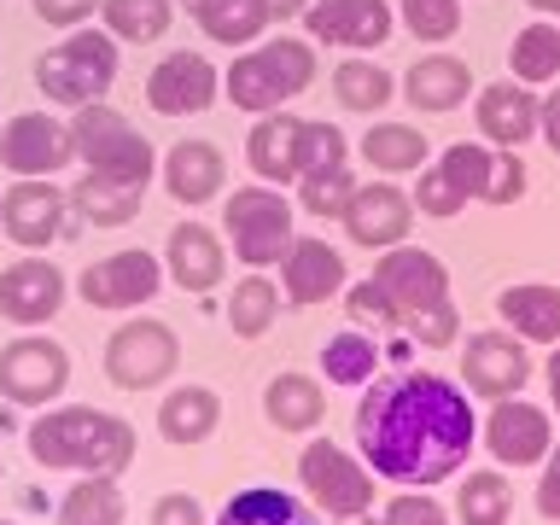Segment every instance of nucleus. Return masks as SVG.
I'll list each match as a JSON object with an SVG mask.
<instances>
[{"label": "nucleus", "mask_w": 560, "mask_h": 525, "mask_svg": "<svg viewBox=\"0 0 560 525\" xmlns=\"http://www.w3.org/2000/svg\"><path fill=\"white\" fill-rule=\"evenodd\" d=\"M357 444L362 462L402 490H432L455 479L472 455V409L467 392L444 374H397L374 380L357 402Z\"/></svg>", "instance_id": "1"}, {"label": "nucleus", "mask_w": 560, "mask_h": 525, "mask_svg": "<svg viewBox=\"0 0 560 525\" xmlns=\"http://www.w3.org/2000/svg\"><path fill=\"white\" fill-rule=\"evenodd\" d=\"M24 444L35 467H52V472H105V479H117L135 462V427L112 409H94V402L42 409V420H30Z\"/></svg>", "instance_id": "2"}, {"label": "nucleus", "mask_w": 560, "mask_h": 525, "mask_svg": "<svg viewBox=\"0 0 560 525\" xmlns=\"http://www.w3.org/2000/svg\"><path fill=\"white\" fill-rule=\"evenodd\" d=\"M315 82V47L298 35H275L262 47H245L234 65L222 70V100H234L240 112H280L287 100H298Z\"/></svg>", "instance_id": "3"}, {"label": "nucleus", "mask_w": 560, "mask_h": 525, "mask_svg": "<svg viewBox=\"0 0 560 525\" xmlns=\"http://www.w3.org/2000/svg\"><path fill=\"white\" fill-rule=\"evenodd\" d=\"M117 82V42L105 30H70L59 47H47L42 59H35V88L52 100V105H94L112 94Z\"/></svg>", "instance_id": "4"}, {"label": "nucleus", "mask_w": 560, "mask_h": 525, "mask_svg": "<svg viewBox=\"0 0 560 525\" xmlns=\"http://www.w3.org/2000/svg\"><path fill=\"white\" fill-rule=\"evenodd\" d=\"M70 140H77V158L94 175H117V182H152L158 158H152V140L135 129L129 117L117 112V105H77V117H70Z\"/></svg>", "instance_id": "5"}, {"label": "nucleus", "mask_w": 560, "mask_h": 525, "mask_svg": "<svg viewBox=\"0 0 560 525\" xmlns=\"http://www.w3.org/2000/svg\"><path fill=\"white\" fill-rule=\"evenodd\" d=\"M222 234L234 240V257L245 269H269V262L287 257L292 234V205L280 187H234V199L222 205Z\"/></svg>", "instance_id": "6"}, {"label": "nucleus", "mask_w": 560, "mask_h": 525, "mask_svg": "<svg viewBox=\"0 0 560 525\" xmlns=\"http://www.w3.org/2000/svg\"><path fill=\"white\" fill-rule=\"evenodd\" d=\"M175 368H182V339L158 315H135L105 339V380L117 392H158Z\"/></svg>", "instance_id": "7"}, {"label": "nucleus", "mask_w": 560, "mask_h": 525, "mask_svg": "<svg viewBox=\"0 0 560 525\" xmlns=\"http://www.w3.org/2000/svg\"><path fill=\"white\" fill-rule=\"evenodd\" d=\"M298 479H304L310 508H322L332 520H357L374 508V472H368L350 450H339L332 438H315L298 455Z\"/></svg>", "instance_id": "8"}, {"label": "nucleus", "mask_w": 560, "mask_h": 525, "mask_svg": "<svg viewBox=\"0 0 560 525\" xmlns=\"http://www.w3.org/2000/svg\"><path fill=\"white\" fill-rule=\"evenodd\" d=\"M70 385V350L59 339H42V332H24L0 350V397L12 409H52Z\"/></svg>", "instance_id": "9"}, {"label": "nucleus", "mask_w": 560, "mask_h": 525, "mask_svg": "<svg viewBox=\"0 0 560 525\" xmlns=\"http://www.w3.org/2000/svg\"><path fill=\"white\" fill-rule=\"evenodd\" d=\"M374 280H380V292L397 304L402 327H409V322H427V315H438V310H450V269H444L432 252L409 245V240L392 245V252H380Z\"/></svg>", "instance_id": "10"}, {"label": "nucleus", "mask_w": 560, "mask_h": 525, "mask_svg": "<svg viewBox=\"0 0 560 525\" xmlns=\"http://www.w3.org/2000/svg\"><path fill=\"white\" fill-rule=\"evenodd\" d=\"M70 158H77L70 122L47 117V112H18V117L0 122V170H12L18 182H35V175H59Z\"/></svg>", "instance_id": "11"}, {"label": "nucleus", "mask_w": 560, "mask_h": 525, "mask_svg": "<svg viewBox=\"0 0 560 525\" xmlns=\"http://www.w3.org/2000/svg\"><path fill=\"white\" fill-rule=\"evenodd\" d=\"M164 280L170 275L152 252H112V257L88 262L77 292H82L88 310H140V304H152V298L164 292Z\"/></svg>", "instance_id": "12"}, {"label": "nucleus", "mask_w": 560, "mask_h": 525, "mask_svg": "<svg viewBox=\"0 0 560 525\" xmlns=\"http://www.w3.org/2000/svg\"><path fill=\"white\" fill-rule=\"evenodd\" d=\"M525 380H532L525 339H514V332H502V327H485L467 339V350H462V392L467 397L502 402V397H520Z\"/></svg>", "instance_id": "13"}, {"label": "nucleus", "mask_w": 560, "mask_h": 525, "mask_svg": "<svg viewBox=\"0 0 560 525\" xmlns=\"http://www.w3.org/2000/svg\"><path fill=\"white\" fill-rule=\"evenodd\" d=\"M222 100V70L205 52H164L147 77V105L158 117H199Z\"/></svg>", "instance_id": "14"}, {"label": "nucleus", "mask_w": 560, "mask_h": 525, "mask_svg": "<svg viewBox=\"0 0 560 525\" xmlns=\"http://www.w3.org/2000/svg\"><path fill=\"white\" fill-rule=\"evenodd\" d=\"M345 234L362 245V252H392V245L409 240V228H415V199L402 187H392L380 175V182H368L350 192V205H345Z\"/></svg>", "instance_id": "15"}, {"label": "nucleus", "mask_w": 560, "mask_h": 525, "mask_svg": "<svg viewBox=\"0 0 560 525\" xmlns=\"http://www.w3.org/2000/svg\"><path fill=\"white\" fill-rule=\"evenodd\" d=\"M485 450L497 455V467H537L555 450V420L525 397H502L485 415Z\"/></svg>", "instance_id": "16"}, {"label": "nucleus", "mask_w": 560, "mask_h": 525, "mask_svg": "<svg viewBox=\"0 0 560 525\" xmlns=\"http://www.w3.org/2000/svg\"><path fill=\"white\" fill-rule=\"evenodd\" d=\"M304 30L310 42H327V47H385L397 30V12L392 0H310L304 7Z\"/></svg>", "instance_id": "17"}, {"label": "nucleus", "mask_w": 560, "mask_h": 525, "mask_svg": "<svg viewBox=\"0 0 560 525\" xmlns=\"http://www.w3.org/2000/svg\"><path fill=\"white\" fill-rule=\"evenodd\" d=\"M65 217H70V199H65V187H52V175L18 182V187H7V199H0V228H7V240L24 245V252H42V245L65 240Z\"/></svg>", "instance_id": "18"}, {"label": "nucleus", "mask_w": 560, "mask_h": 525, "mask_svg": "<svg viewBox=\"0 0 560 525\" xmlns=\"http://www.w3.org/2000/svg\"><path fill=\"white\" fill-rule=\"evenodd\" d=\"M65 275L52 269L47 257H18L12 269H0V315L18 327H42L59 315L65 304Z\"/></svg>", "instance_id": "19"}, {"label": "nucleus", "mask_w": 560, "mask_h": 525, "mask_svg": "<svg viewBox=\"0 0 560 525\" xmlns=\"http://www.w3.org/2000/svg\"><path fill=\"white\" fill-rule=\"evenodd\" d=\"M345 257L332 252L327 240H292L287 245V257H280V298L298 310H310V304H327V298H339L345 292Z\"/></svg>", "instance_id": "20"}, {"label": "nucleus", "mask_w": 560, "mask_h": 525, "mask_svg": "<svg viewBox=\"0 0 560 525\" xmlns=\"http://www.w3.org/2000/svg\"><path fill=\"white\" fill-rule=\"evenodd\" d=\"M164 275H170L182 292H192V298L217 292L222 275H228L222 240L210 234L205 222H175V228H170V245H164Z\"/></svg>", "instance_id": "21"}, {"label": "nucleus", "mask_w": 560, "mask_h": 525, "mask_svg": "<svg viewBox=\"0 0 560 525\" xmlns=\"http://www.w3.org/2000/svg\"><path fill=\"white\" fill-rule=\"evenodd\" d=\"M537 94L525 82H490L479 88V100H472V117H479V135L490 140V147H508V152H520L525 140L537 135Z\"/></svg>", "instance_id": "22"}, {"label": "nucleus", "mask_w": 560, "mask_h": 525, "mask_svg": "<svg viewBox=\"0 0 560 525\" xmlns=\"http://www.w3.org/2000/svg\"><path fill=\"white\" fill-rule=\"evenodd\" d=\"M228 187V158L210 147V140H175L164 152V192L175 205L199 210Z\"/></svg>", "instance_id": "23"}, {"label": "nucleus", "mask_w": 560, "mask_h": 525, "mask_svg": "<svg viewBox=\"0 0 560 525\" xmlns=\"http://www.w3.org/2000/svg\"><path fill=\"white\" fill-rule=\"evenodd\" d=\"M298 140H304V117H292L287 105L280 112H262L245 135V164H252L257 182L287 187L298 182Z\"/></svg>", "instance_id": "24"}, {"label": "nucleus", "mask_w": 560, "mask_h": 525, "mask_svg": "<svg viewBox=\"0 0 560 525\" xmlns=\"http://www.w3.org/2000/svg\"><path fill=\"white\" fill-rule=\"evenodd\" d=\"M467 94H472V77L455 52H427V59H415L409 77H402V100H409L415 112H432V117L462 112Z\"/></svg>", "instance_id": "25"}, {"label": "nucleus", "mask_w": 560, "mask_h": 525, "mask_svg": "<svg viewBox=\"0 0 560 525\" xmlns=\"http://www.w3.org/2000/svg\"><path fill=\"white\" fill-rule=\"evenodd\" d=\"M497 315L525 345H560V287H549V280H514V287H502Z\"/></svg>", "instance_id": "26"}, {"label": "nucleus", "mask_w": 560, "mask_h": 525, "mask_svg": "<svg viewBox=\"0 0 560 525\" xmlns=\"http://www.w3.org/2000/svg\"><path fill=\"white\" fill-rule=\"evenodd\" d=\"M65 199H70V210H77V222H88V228H122V222L140 217V205H147V187L88 170L77 187H65Z\"/></svg>", "instance_id": "27"}, {"label": "nucleus", "mask_w": 560, "mask_h": 525, "mask_svg": "<svg viewBox=\"0 0 560 525\" xmlns=\"http://www.w3.org/2000/svg\"><path fill=\"white\" fill-rule=\"evenodd\" d=\"M217 427H222V397L210 392V385H175V392L158 402V432H164V444L192 450Z\"/></svg>", "instance_id": "28"}, {"label": "nucleus", "mask_w": 560, "mask_h": 525, "mask_svg": "<svg viewBox=\"0 0 560 525\" xmlns=\"http://www.w3.org/2000/svg\"><path fill=\"white\" fill-rule=\"evenodd\" d=\"M357 152L374 175H420L432 164V140L420 135L415 122H374Z\"/></svg>", "instance_id": "29"}, {"label": "nucleus", "mask_w": 560, "mask_h": 525, "mask_svg": "<svg viewBox=\"0 0 560 525\" xmlns=\"http://www.w3.org/2000/svg\"><path fill=\"white\" fill-rule=\"evenodd\" d=\"M217 525H315V508L280 485H245L222 502Z\"/></svg>", "instance_id": "30"}, {"label": "nucleus", "mask_w": 560, "mask_h": 525, "mask_svg": "<svg viewBox=\"0 0 560 525\" xmlns=\"http://www.w3.org/2000/svg\"><path fill=\"white\" fill-rule=\"evenodd\" d=\"M322 409H327V397L310 374H275L262 385V415H269L275 432H310L322 420Z\"/></svg>", "instance_id": "31"}, {"label": "nucleus", "mask_w": 560, "mask_h": 525, "mask_svg": "<svg viewBox=\"0 0 560 525\" xmlns=\"http://www.w3.org/2000/svg\"><path fill=\"white\" fill-rule=\"evenodd\" d=\"M122 520H129V502L105 472H82L59 497V514H52V525H122Z\"/></svg>", "instance_id": "32"}, {"label": "nucleus", "mask_w": 560, "mask_h": 525, "mask_svg": "<svg viewBox=\"0 0 560 525\" xmlns=\"http://www.w3.org/2000/svg\"><path fill=\"white\" fill-rule=\"evenodd\" d=\"M192 24L205 30V42L217 47H252L262 42V30L275 24V12L262 0H210V7L192 12Z\"/></svg>", "instance_id": "33"}, {"label": "nucleus", "mask_w": 560, "mask_h": 525, "mask_svg": "<svg viewBox=\"0 0 560 525\" xmlns=\"http://www.w3.org/2000/svg\"><path fill=\"white\" fill-rule=\"evenodd\" d=\"M332 100H339L345 112L374 117V112H385V105L397 100V82H392V70H385L380 59H362V52H350V59L332 70Z\"/></svg>", "instance_id": "34"}, {"label": "nucleus", "mask_w": 560, "mask_h": 525, "mask_svg": "<svg viewBox=\"0 0 560 525\" xmlns=\"http://www.w3.org/2000/svg\"><path fill=\"white\" fill-rule=\"evenodd\" d=\"M280 315V287L262 269H252L245 280H234V292H228V327L240 332V339H262V332L275 327Z\"/></svg>", "instance_id": "35"}, {"label": "nucleus", "mask_w": 560, "mask_h": 525, "mask_svg": "<svg viewBox=\"0 0 560 525\" xmlns=\"http://www.w3.org/2000/svg\"><path fill=\"white\" fill-rule=\"evenodd\" d=\"M508 70H514V82L537 88V82H560V30L555 24H525L514 35V47H508Z\"/></svg>", "instance_id": "36"}, {"label": "nucleus", "mask_w": 560, "mask_h": 525, "mask_svg": "<svg viewBox=\"0 0 560 525\" xmlns=\"http://www.w3.org/2000/svg\"><path fill=\"white\" fill-rule=\"evenodd\" d=\"M455 514L467 525H508V514H514V485H508L497 467L467 472L462 490H455Z\"/></svg>", "instance_id": "37"}, {"label": "nucleus", "mask_w": 560, "mask_h": 525, "mask_svg": "<svg viewBox=\"0 0 560 525\" xmlns=\"http://www.w3.org/2000/svg\"><path fill=\"white\" fill-rule=\"evenodd\" d=\"M112 42H158L175 18V0H100Z\"/></svg>", "instance_id": "38"}, {"label": "nucleus", "mask_w": 560, "mask_h": 525, "mask_svg": "<svg viewBox=\"0 0 560 525\" xmlns=\"http://www.w3.org/2000/svg\"><path fill=\"white\" fill-rule=\"evenodd\" d=\"M374 368H380V345L368 339L362 327H345V332H332V339L322 345V374L332 385H368Z\"/></svg>", "instance_id": "39"}, {"label": "nucleus", "mask_w": 560, "mask_h": 525, "mask_svg": "<svg viewBox=\"0 0 560 525\" xmlns=\"http://www.w3.org/2000/svg\"><path fill=\"white\" fill-rule=\"evenodd\" d=\"M397 18L415 42L444 47V42H455V30H462V0H397Z\"/></svg>", "instance_id": "40"}, {"label": "nucleus", "mask_w": 560, "mask_h": 525, "mask_svg": "<svg viewBox=\"0 0 560 525\" xmlns=\"http://www.w3.org/2000/svg\"><path fill=\"white\" fill-rule=\"evenodd\" d=\"M490 164H497V147H485V140H455V147L438 152V170H444L450 182L467 192V199H485Z\"/></svg>", "instance_id": "41"}, {"label": "nucleus", "mask_w": 560, "mask_h": 525, "mask_svg": "<svg viewBox=\"0 0 560 525\" xmlns=\"http://www.w3.org/2000/svg\"><path fill=\"white\" fill-rule=\"evenodd\" d=\"M350 164V140L332 129V122H304V140H298V182L304 175H327Z\"/></svg>", "instance_id": "42"}, {"label": "nucleus", "mask_w": 560, "mask_h": 525, "mask_svg": "<svg viewBox=\"0 0 560 525\" xmlns=\"http://www.w3.org/2000/svg\"><path fill=\"white\" fill-rule=\"evenodd\" d=\"M350 192H357V182H350V164H345V170H327V175H304V182H298V205L322 222H339Z\"/></svg>", "instance_id": "43"}, {"label": "nucleus", "mask_w": 560, "mask_h": 525, "mask_svg": "<svg viewBox=\"0 0 560 525\" xmlns=\"http://www.w3.org/2000/svg\"><path fill=\"white\" fill-rule=\"evenodd\" d=\"M409 199H415L420 217H438V222H450V217H462V210H467V192L455 187L444 170H438V158H432L427 170H420V182H415Z\"/></svg>", "instance_id": "44"}, {"label": "nucleus", "mask_w": 560, "mask_h": 525, "mask_svg": "<svg viewBox=\"0 0 560 525\" xmlns=\"http://www.w3.org/2000/svg\"><path fill=\"white\" fill-rule=\"evenodd\" d=\"M345 310H350V322L357 327H402V315H397V304L380 292V280L368 275V280H357V287H345Z\"/></svg>", "instance_id": "45"}, {"label": "nucleus", "mask_w": 560, "mask_h": 525, "mask_svg": "<svg viewBox=\"0 0 560 525\" xmlns=\"http://www.w3.org/2000/svg\"><path fill=\"white\" fill-rule=\"evenodd\" d=\"M380 525H450V514L427 497V490H397V497L385 502Z\"/></svg>", "instance_id": "46"}, {"label": "nucleus", "mask_w": 560, "mask_h": 525, "mask_svg": "<svg viewBox=\"0 0 560 525\" xmlns=\"http://www.w3.org/2000/svg\"><path fill=\"white\" fill-rule=\"evenodd\" d=\"M520 199H525V164H520V152L497 147V164H490L485 205H520Z\"/></svg>", "instance_id": "47"}, {"label": "nucleus", "mask_w": 560, "mask_h": 525, "mask_svg": "<svg viewBox=\"0 0 560 525\" xmlns=\"http://www.w3.org/2000/svg\"><path fill=\"white\" fill-rule=\"evenodd\" d=\"M402 332H409L415 345H427V350H450V345H455V332H462V315H455V304H450V310L427 315V322H409Z\"/></svg>", "instance_id": "48"}, {"label": "nucleus", "mask_w": 560, "mask_h": 525, "mask_svg": "<svg viewBox=\"0 0 560 525\" xmlns=\"http://www.w3.org/2000/svg\"><path fill=\"white\" fill-rule=\"evenodd\" d=\"M30 7H35V18H42V24H52V30H82L88 18H94L100 0H30Z\"/></svg>", "instance_id": "49"}, {"label": "nucleus", "mask_w": 560, "mask_h": 525, "mask_svg": "<svg viewBox=\"0 0 560 525\" xmlns=\"http://www.w3.org/2000/svg\"><path fill=\"white\" fill-rule=\"evenodd\" d=\"M147 525H205V508H199V497H187V490H170V497L152 502Z\"/></svg>", "instance_id": "50"}, {"label": "nucleus", "mask_w": 560, "mask_h": 525, "mask_svg": "<svg viewBox=\"0 0 560 525\" xmlns=\"http://www.w3.org/2000/svg\"><path fill=\"white\" fill-rule=\"evenodd\" d=\"M537 514L560 525V444L542 455V479H537Z\"/></svg>", "instance_id": "51"}, {"label": "nucleus", "mask_w": 560, "mask_h": 525, "mask_svg": "<svg viewBox=\"0 0 560 525\" xmlns=\"http://www.w3.org/2000/svg\"><path fill=\"white\" fill-rule=\"evenodd\" d=\"M537 135L560 152V88H555V94H542V105H537Z\"/></svg>", "instance_id": "52"}, {"label": "nucleus", "mask_w": 560, "mask_h": 525, "mask_svg": "<svg viewBox=\"0 0 560 525\" xmlns=\"http://www.w3.org/2000/svg\"><path fill=\"white\" fill-rule=\"evenodd\" d=\"M262 7H269L275 18H304V7H310V0H262Z\"/></svg>", "instance_id": "53"}, {"label": "nucleus", "mask_w": 560, "mask_h": 525, "mask_svg": "<svg viewBox=\"0 0 560 525\" xmlns=\"http://www.w3.org/2000/svg\"><path fill=\"white\" fill-rule=\"evenodd\" d=\"M542 374H549V397H555V409H560V345L549 350V368H542Z\"/></svg>", "instance_id": "54"}, {"label": "nucleus", "mask_w": 560, "mask_h": 525, "mask_svg": "<svg viewBox=\"0 0 560 525\" xmlns=\"http://www.w3.org/2000/svg\"><path fill=\"white\" fill-rule=\"evenodd\" d=\"M18 427V415H12V402H0V438H7Z\"/></svg>", "instance_id": "55"}, {"label": "nucleus", "mask_w": 560, "mask_h": 525, "mask_svg": "<svg viewBox=\"0 0 560 525\" xmlns=\"http://www.w3.org/2000/svg\"><path fill=\"white\" fill-rule=\"evenodd\" d=\"M525 7H532V12H542V18H555V12H560V0H525Z\"/></svg>", "instance_id": "56"}, {"label": "nucleus", "mask_w": 560, "mask_h": 525, "mask_svg": "<svg viewBox=\"0 0 560 525\" xmlns=\"http://www.w3.org/2000/svg\"><path fill=\"white\" fill-rule=\"evenodd\" d=\"M339 525H380V520H368V514H357V520H339Z\"/></svg>", "instance_id": "57"}, {"label": "nucleus", "mask_w": 560, "mask_h": 525, "mask_svg": "<svg viewBox=\"0 0 560 525\" xmlns=\"http://www.w3.org/2000/svg\"><path fill=\"white\" fill-rule=\"evenodd\" d=\"M182 7H187V12H199V7H210V0H182Z\"/></svg>", "instance_id": "58"}, {"label": "nucleus", "mask_w": 560, "mask_h": 525, "mask_svg": "<svg viewBox=\"0 0 560 525\" xmlns=\"http://www.w3.org/2000/svg\"><path fill=\"white\" fill-rule=\"evenodd\" d=\"M0 479H7V462H0Z\"/></svg>", "instance_id": "59"}, {"label": "nucleus", "mask_w": 560, "mask_h": 525, "mask_svg": "<svg viewBox=\"0 0 560 525\" xmlns=\"http://www.w3.org/2000/svg\"><path fill=\"white\" fill-rule=\"evenodd\" d=\"M0 525H18V520H0Z\"/></svg>", "instance_id": "60"}]
</instances>
